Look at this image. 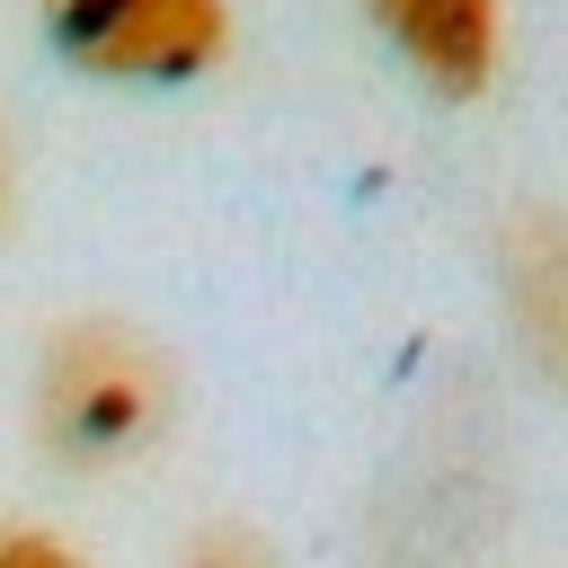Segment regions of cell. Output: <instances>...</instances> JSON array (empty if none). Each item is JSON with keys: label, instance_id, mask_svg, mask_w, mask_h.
I'll use <instances>...</instances> for the list:
<instances>
[{"label": "cell", "instance_id": "obj_1", "mask_svg": "<svg viewBox=\"0 0 568 568\" xmlns=\"http://www.w3.org/2000/svg\"><path fill=\"white\" fill-rule=\"evenodd\" d=\"M169 399H178L169 355L124 320H71L36 364V435L53 462H80V470H106L160 444Z\"/></svg>", "mask_w": 568, "mask_h": 568}, {"label": "cell", "instance_id": "obj_2", "mask_svg": "<svg viewBox=\"0 0 568 568\" xmlns=\"http://www.w3.org/2000/svg\"><path fill=\"white\" fill-rule=\"evenodd\" d=\"M44 36L89 80H195L231 44V0H36Z\"/></svg>", "mask_w": 568, "mask_h": 568}, {"label": "cell", "instance_id": "obj_3", "mask_svg": "<svg viewBox=\"0 0 568 568\" xmlns=\"http://www.w3.org/2000/svg\"><path fill=\"white\" fill-rule=\"evenodd\" d=\"M373 18L399 44V62L444 98H479L497 71V44H506L497 0H373Z\"/></svg>", "mask_w": 568, "mask_h": 568}, {"label": "cell", "instance_id": "obj_4", "mask_svg": "<svg viewBox=\"0 0 568 568\" xmlns=\"http://www.w3.org/2000/svg\"><path fill=\"white\" fill-rule=\"evenodd\" d=\"M506 311L541 373L568 382V204H532L506 231Z\"/></svg>", "mask_w": 568, "mask_h": 568}, {"label": "cell", "instance_id": "obj_5", "mask_svg": "<svg viewBox=\"0 0 568 568\" xmlns=\"http://www.w3.org/2000/svg\"><path fill=\"white\" fill-rule=\"evenodd\" d=\"M0 568H89L80 550H62L53 532H27V524H0Z\"/></svg>", "mask_w": 568, "mask_h": 568}, {"label": "cell", "instance_id": "obj_6", "mask_svg": "<svg viewBox=\"0 0 568 568\" xmlns=\"http://www.w3.org/2000/svg\"><path fill=\"white\" fill-rule=\"evenodd\" d=\"M195 568H257V550L231 541V532H213V541H195Z\"/></svg>", "mask_w": 568, "mask_h": 568}, {"label": "cell", "instance_id": "obj_7", "mask_svg": "<svg viewBox=\"0 0 568 568\" xmlns=\"http://www.w3.org/2000/svg\"><path fill=\"white\" fill-rule=\"evenodd\" d=\"M9 213H18V151H9V124H0V231H9Z\"/></svg>", "mask_w": 568, "mask_h": 568}]
</instances>
